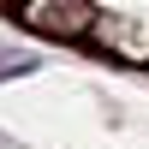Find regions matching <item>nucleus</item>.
<instances>
[{
    "label": "nucleus",
    "instance_id": "nucleus-1",
    "mask_svg": "<svg viewBox=\"0 0 149 149\" xmlns=\"http://www.w3.org/2000/svg\"><path fill=\"white\" fill-rule=\"evenodd\" d=\"M24 24L42 36H60V42H78L95 30V6L90 0H24Z\"/></svg>",
    "mask_w": 149,
    "mask_h": 149
},
{
    "label": "nucleus",
    "instance_id": "nucleus-2",
    "mask_svg": "<svg viewBox=\"0 0 149 149\" xmlns=\"http://www.w3.org/2000/svg\"><path fill=\"white\" fill-rule=\"evenodd\" d=\"M18 72H36V60L30 54H6L0 60V78H18Z\"/></svg>",
    "mask_w": 149,
    "mask_h": 149
}]
</instances>
